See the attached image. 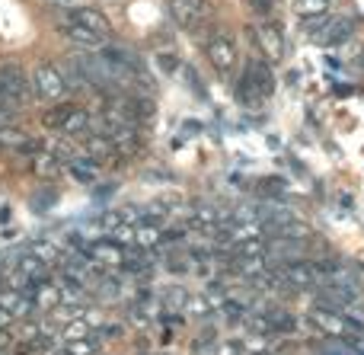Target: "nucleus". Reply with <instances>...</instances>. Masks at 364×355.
Segmentation results:
<instances>
[{
  "mask_svg": "<svg viewBox=\"0 0 364 355\" xmlns=\"http://www.w3.org/2000/svg\"><path fill=\"white\" fill-rule=\"evenodd\" d=\"M68 19H74V23L87 26V29H93L96 36L109 38L112 36V23H109V16L102 10H96V6H70L68 10Z\"/></svg>",
  "mask_w": 364,
  "mask_h": 355,
  "instance_id": "nucleus-9",
  "label": "nucleus"
},
{
  "mask_svg": "<svg viewBox=\"0 0 364 355\" xmlns=\"http://www.w3.org/2000/svg\"><path fill=\"white\" fill-rule=\"evenodd\" d=\"M252 38H256L259 51H262L269 61H282V55H284V38H282V32H278L275 26H269V23L252 26Z\"/></svg>",
  "mask_w": 364,
  "mask_h": 355,
  "instance_id": "nucleus-8",
  "label": "nucleus"
},
{
  "mask_svg": "<svg viewBox=\"0 0 364 355\" xmlns=\"http://www.w3.org/2000/svg\"><path fill=\"white\" fill-rule=\"evenodd\" d=\"M61 32L70 38V42L80 45V48H93V51H100V48H106V45H109V38L96 36L93 29H87V26L74 23V19H68V16L61 19Z\"/></svg>",
  "mask_w": 364,
  "mask_h": 355,
  "instance_id": "nucleus-10",
  "label": "nucleus"
},
{
  "mask_svg": "<svg viewBox=\"0 0 364 355\" xmlns=\"http://www.w3.org/2000/svg\"><path fill=\"white\" fill-rule=\"evenodd\" d=\"M218 355H240V346H237V343H224V346L218 349Z\"/></svg>",
  "mask_w": 364,
  "mask_h": 355,
  "instance_id": "nucleus-24",
  "label": "nucleus"
},
{
  "mask_svg": "<svg viewBox=\"0 0 364 355\" xmlns=\"http://www.w3.org/2000/svg\"><path fill=\"white\" fill-rule=\"evenodd\" d=\"M307 253H310V240H297V237H272L265 243V260L275 263V266L301 263Z\"/></svg>",
  "mask_w": 364,
  "mask_h": 355,
  "instance_id": "nucleus-6",
  "label": "nucleus"
},
{
  "mask_svg": "<svg viewBox=\"0 0 364 355\" xmlns=\"http://www.w3.org/2000/svg\"><path fill=\"white\" fill-rule=\"evenodd\" d=\"M333 6V0H294V13L301 19H323Z\"/></svg>",
  "mask_w": 364,
  "mask_h": 355,
  "instance_id": "nucleus-15",
  "label": "nucleus"
},
{
  "mask_svg": "<svg viewBox=\"0 0 364 355\" xmlns=\"http://www.w3.org/2000/svg\"><path fill=\"white\" fill-rule=\"evenodd\" d=\"M170 13L182 29L195 32L201 26H208L214 19V10L208 0H170Z\"/></svg>",
  "mask_w": 364,
  "mask_h": 355,
  "instance_id": "nucleus-5",
  "label": "nucleus"
},
{
  "mask_svg": "<svg viewBox=\"0 0 364 355\" xmlns=\"http://www.w3.org/2000/svg\"><path fill=\"white\" fill-rule=\"evenodd\" d=\"M0 147H6V151H16V147H29V138H26L19 128H13V125H0Z\"/></svg>",
  "mask_w": 364,
  "mask_h": 355,
  "instance_id": "nucleus-18",
  "label": "nucleus"
},
{
  "mask_svg": "<svg viewBox=\"0 0 364 355\" xmlns=\"http://www.w3.org/2000/svg\"><path fill=\"white\" fill-rule=\"evenodd\" d=\"M265 228L272 231V237H297V240H310V228L304 221H294V215L282 218V221H275V224H265Z\"/></svg>",
  "mask_w": 364,
  "mask_h": 355,
  "instance_id": "nucleus-12",
  "label": "nucleus"
},
{
  "mask_svg": "<svg viewBox=\"0 0 364 355\" xmlns=\"http://www.w3.org/2000/svg\"><path fill=\"white\" fill-rule=\"evenodd\" d=\"M188 311H192V314H205L208 307H205V301H201V298H192V301H188Z\"/></svg>",
  "mask_w": 364,
  "mask_h": 355,
  "instance_id": "nucleus-23",
  "label": "nucleus"
},
{
  "mask_svg": "<svg viewBox=\"0 0 364 355\" xmlns=\"http://www.w3.org/2000/svg\"><path fill=\"white\" fill-rule=\"evenodd\" d=\"M157 61H160V68H164V70H176V68H179L176 58H173V55H160Z\"/></svg>",
  "mask_w": 364,
  "mask_h": 355,
  "instance_id": "nucleus-22",
  "label": "nucleus"
},
{
  "mask_svg": "<svg viewBox=\"0 0 364 355\" xmlns=\"http://www.w3.org/2000/svg\"><path fill=\"white\" fill-rule=\"evenodd\" d=\"M68 170H70V176L77 179V183H96V176H100V170H96V164L90 157H70L68 160Z\"/></svg>",
  "mask_w": 364,
  "mask_h": 355,
  "instance_id": "nucleus-13",
  "label": "nucleus"
},
{
  "mask_svg": "<svg viewBox=\"0 0 364 355\" xmlns=\"http://www.w3.org/2000/svg\"><path fill=\"white\" fill-rule=\"evenodd\" d=\"M32 93H36V100L42 102H61L64 96L70 93L68 90V80H64L61 68H58L55 61H42L36 64V70H32Z\"/></svg>",
  "mask_w": 364,
  "mask_h": 355,
  "instance_id": "nucleus-3",
  "label": "nucleus"
},
{
  "mask_svg": "<svg viewBox=\"0 0 364 355\" xmlns=\"http://www.w3.org/2000/svg\"><path fill=\"white\" fill-rule=\"evenodd\" d=\"M164 240V234H160L154 224H134V243H141V247H154V243Z\"/></svg>",
  "mask_w": 364,
  "mask_h": 355,
  "instance_id": "nucleus-19",
  "label": "nucleus"
},
{
  "mask_svg": "<svg viewBox=\"0 0 364 355\" xmlns=\"http://www.w3.org/2000/svg\"><path fill=\"white\" fill-rule=\"evenodd\" d=\"M87 256L93 263H100V266H125V260L128 256L122 253V247H119V240H93L87 247Z\"/></svg>",
  "mask_w": 364,
  "mask_h": 355,
  "instance_id": "nucleus-11",
  "label": "nucleus"
},
{
  "mask_svg": "<svg viewBox=\"0 0 364 355\" xmlns=\"http://www.w3.org/2000/svg\"><path fill=\"white\" fill-rule=\"evenodd\" d=\"M32 77H26V70L19 64H4L0 68V115L19 112L32 102Z\"/></svg>",
  "mask_w": 364,
  "mask_h": 355,
  "instance_id": "nucleus-2",
  "label": "nucleus"
},
{
  "mask_svg": "<svg viewBox=\"0 0 364 355\" xmlns=\"http://www.w3.org/2000/svg\"><path fill=\"white\" fill-rule=\"evenodd\" d=\"M250 10L259 13V16H272L278 10V0H250Z\"/></svg>",
  "mask_w": 364,
  "mask_h": 355,
  "instance_id": "nucleus-21",
  "label": "nucleus"
},
{
  "mask_svg": "<svg viewBox=\"0 0 364 355\" xmlns=\"http://www.w3.org/2000/svg\"><path fill=\"white\" fill-rule=\"evenodd\" d=\"M205 55H208V61H211V68L218 70L220 77H227V74H233L237 70V64H240V51H237V42L230 38V32H214L211 36V42L205 45Z\"/></svg>",
  "mask_w": 364,
  "mask_h": 355,
  "instance_id": "nucleus-4",
  "label": "nucleus"
},
{
  "mask_svg": "<svg viewBox=\"0 0 364 355\" xmlns=\"http://www.w3.org/2000/svg\"><path fill=\"white\" fill-rule=\"evenodd\" d=\"M310 324L316 327V330L329 333V337H348V333H364V327L358 320H352L348 314L342 311H323V307H316L314 314H310Z\"/></svg>",
  "mask_w": 364,
  "mask_h": 355,
  "instance_id": "nucleus-7",
  "label": "nucleus"
},
{
  "mask_svg": "<svg viewBox=\"0 0 364 355\" xmlns=\"http://www.w3.org/2000/svg\"><path fill=\"white\" fill-rule=\"evenodd\" d=\"M272 93H275V77H272L269 61L262 58L246 61V70L237 83V102L246 109H262Z\"/></svg>",
  "mask_w": 364,
  "mask_h": 355,
  "instance_id": "nucleus-1",
  "label": "nucleus"
},
{
  "mask_svg": "<svg viewBox=\"0 0 364 355\" xmlns=\"http://www.w3.org/2000/svg\"><path fill=\"white\" fill-rule=\"evenodd\" d=\"M74 106H77V102H51V106L48 109H45V115H42V119H45V125H48V128H55V132H61V125H64V119H68V115L70 112H74Z\"/></svg>",
  "mask_w": 364,
  "mask_h": 355,
  "instance_id": "nucleus-16",
  "label": "nucleus"
},
{
  "mask_svg": "<svg viewBox=\"0 0 364 355\" xmlns=\"http://www.w3.org/2000/svg\"><path fill=\"white\" fill-rule=\"evenodd\" d=\"M93 125V119H90V112L87 109H80V106H74V112L64 119V125H61V134H83L87 128Z\"/></svg>",
  "mask_w": 364,
  "mask_h": 355,
  "instance_id": "nucleus-17",
  "label": "nucleus"
},
{
  "mask_svg": "<svg viewBox=\"0 0 364 355\" xmlns=\"http://www.w3.org/2000/svg\"><path fill=\"white\" fill-rule=\"evenodd\" d=\"M55 4H68V0H55Z\"/></svg>",
  "mask_w": 364,
  "mask_h": 355,
  "instance_id": "nucleus-25",
  "label": "nucleus"
},
{
  "mask_svg": "<svg viewBox=\"0 0 364 355\" xmlns=\"http://www.w3.org/2000/svg\"><path fill=\"white\" fill-rule=\"evenodd\" d=\"M29 253H36L38 260L45 263V266H51V263H55L58 256H61V253H58V247H55V243H51V240H38V243H32V250H29Z\"/></svg>",
  "mask_w": 364,
  "mask_h": 355,
  "instance_id": "nucleus-20",
  "label": "nucleus"
},
{
  "mask_svg": "<svg viewBox=\"0 0 364 355\" xmlns=\"http://www.w3.org/2000/svg\"><path fill=\"white\" fill-rule=\"evenodd\" d=\"M32 170H36L38 179H55L58 173H61V160H58V154H36V160H32Z\"/></svg>",
  "mask_w": 364,
  "mask_h": 355,
  "instance_id": "nucleus-14",
  "label": "nucleus"
}]
</instances>
